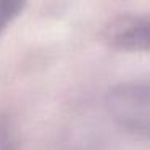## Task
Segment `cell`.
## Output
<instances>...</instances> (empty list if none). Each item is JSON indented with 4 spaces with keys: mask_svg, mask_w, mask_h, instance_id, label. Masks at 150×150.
<instances>
[{
    "mask_svg": "<svg viewBox=\"0 0 150 150\" xmlns=\"http://www.w3.org/2000/svg\"><path fill=\"white\" fill-rule=\"evenodd\" d=\"M110 116L127 132L147 139L150 127V89L147 82H123L107 95Z\"/></svg>",
    "mask_w": 150,
    "mask_h": 150,
    "instance_id": "1",
    "label": "cell"
},
{
    "mask_svg": "<svg viewBox=\"0 0 150 150\" xmlns=\"http://www.w3.org/2000/svg\"><path fill=\"white\" fill-rule=\"evenodd\" d=\"M103 37L111 47L127 52L149 49V21L144 16L121 15L105 26Z\"/></svg>",
    "mask_w": 150,
    "mask_h": 150,
    "instance_id": "2",
    "label": "cell"
},
{
    "mask_svg": "<svg viewBox=\"0 0 150 150\" xmlns=\"http://www.w3.org/2000/svg\"><path fill=\"white\" fill-rule=\"evenodd\" d=\"M26 0H0V36L5 28L23 11Z\"/></svg>",
    "mask_w": 150,
    "mask_h": 150,
    "instance_id": "3",
    "label": "cell"
}]
</instances>
